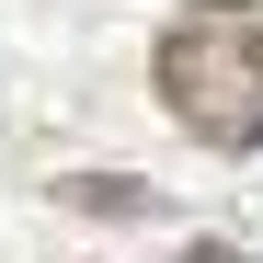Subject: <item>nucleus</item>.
Returning <instances> with one entry per match:
<instances>
[{
    "label": "nucleus",
    "mask_w": 263,
    "mask_h": 263,
    "mask_svg": "<svg viewBox=\"0 0 263 263\" xmlns=\"http://www.w3.org/2000/svg\"><path fill=\"white\" fill-rule=\"evenodd\" d=\"M149 92L195 149H263V0H183L149 46Z\"/></svg>",
    "instance_id": "nucleus-1"
},
{
    "label": "nucleus",
    "mask_w": 263,
    "mask_h": 263,
    "mask_svg": "<svg viewBox=\"0 0 263 263\" xmlns=\"http://www.w3.org/2000/svg\"><path fill=\"white\" fill-rule=\"evenodd\" d=\"M58 206H80V217H160V183H138V172H69Z\"/></svg>",
    "instance_id": "nucleus-2"
},
{
    "label": "nucleus",
    "mask_w": 263,
    "mask_h": 263,
    "mask_svg": "<svg viewBox=\"0 0 263 263\" xmlns=\"http://www.w3.org/2000/svg\"><path fill=\"white\" fill-rule=\"evenodd\" d=\"M183 263H252L240 240H183Z\"/></svg>",
    "instance_id": "nucleus-3"
}]
</instances>
